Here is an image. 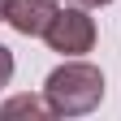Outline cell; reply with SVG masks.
<instances>
[{"label":"cell","mask_w":121,"mask_h":121,"mask_svg":"<svg viewBox=\"0 0 121 121\" xmlns=\"http://www.w3.org/2000/svg\"><path fill=\"white\" fill-rule=\"evenodd\" d=\"M43 95H48L56 117H86L104 104V73L99 65H91L82 56H65V65H56L48 73Z\"/></svg>","instance_id":"obj_1"},{"label":"cell","mask_w":121,"mask_h":121,"mask_svg":"<svg viewBox=\"0 0 121 121\" xmlns=\"http://www.w3.org/2000/svg\"><path fill=\"white\" fill-rule=\"evenodd\" d=\"M43 43H48L52 52L60 56H82L95 48V17H91V9L82 4H65L52 17V26L43 30Z\"/></svg>","instance_id":"obj_2"},{"label":"cell","mask_w":121,"mask_h":121,"mask_svg":"<svg viewBox=\"0 0 121 121\" xmlns=\"http://www.w3.org/2000/svg\"><path fill=\"white\" fill-rule=\"evenodd\" d=\"M56 13H60L56 0H9L4 22L17 30V35H26V39H43V30L52 26Z\"/></svg>","instance_id":"obj_3"},{"label":"cell","mask_w":121,"mask_h":121,"mask_svg":"<svg viewBox=\"0 0 121 121\" xmlns=\"http://www.w3.org/2000/svg\"><path fill=\"white\" fill-rule=\"evenodd\" d=\"M0 117L9 121V117H56V112H52L48 95H13L0 104Z\"/></svg>","instance_id":"obj_4"},{"label":"cell","mask_w":121,"mask_h":121,"mask_svg":"<svg viewBox=\"0 0 121 121\" xmlns=\"http://www.w3.org/2000/svg\"><path fill=\"white\" fill-rule=\"evenodd\" d=\"M13 69H17V65H13V52L0 43V86H9V82H13Z\"/></svg>","instance_id":"obj_5"},{"label":"cell","mask_w":121,"mask_h":121,"mask_svg":"<svg viewBox=\"0 0 121 121\" xmlns=\"http://www.w3.org/2000/svg\"><path fill=\"white\" fill-rule=\"evenodd\" d=\"M65 4H82V9H104V4H112V0H65Z\"/></svg>","instance_id":"obj_6"},{"label":"cell","mask_w":121,"mask_h":121,"mask_svg":"<svg viewBox=\"0 0 121 121\" xmlns=\"http://www.w3.org/2000/svg\"><path fill=\"white\" fill-rule=\"evenodd\" d=\"M4 13H9V0H0V22H4Z\"/></svg>","instance_id":"obj_7"}]
</instances>
